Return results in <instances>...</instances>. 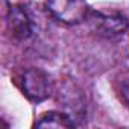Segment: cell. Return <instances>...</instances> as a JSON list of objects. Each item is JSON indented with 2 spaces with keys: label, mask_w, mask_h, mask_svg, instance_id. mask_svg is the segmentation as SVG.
Returning <instances> with one entry per match:
<instances>
[{
  "label": "cell",
  "mask_w": 129,
  "mask_h": 129,
  "mask_svg": "<svg viewBox=\"0 0 129 129\" xmlns=\"http://www.w3.org/2000/svg\"><path fill=\"white\" fill-rule=\"evenodd\" d=\"M46 8L55 20L64 24H79L90 12L87 0H46Z\"/></svg>",
  "instance_id": "1"
},
{
  "label": "cell",
  "mask_w": 129,
  "mask_h": 129,
  "mask_svg": "<svg viewBox=\"0 0 129 129\" xmlns=\"http://www.w3.org/2000/svg\"><path fill=\"white\" fill-rule=\"evenodd\" d=\"M90 27L100 37L105 38H115L123 35L127 27L129 21L124 15L118 12H100V11H90L87 17Z\"/></svg>",
  "instance_id": "2"
},
{
  "label": "cell",
  "mask_w": 129,
  "mask_h": 129,
  "mask_svg": "<svg viewBox=\"0 0 129 129\" xmlns=\"http://www.w3.org/2000/svg\"><path fill=\"white\" fill-rule=\"evenodd\" d=\"M23 91L32 102H43L50 96L49 76L40 69H29L23 75Z\"/></svg>",
  "instance_id": "3"
},
{
  "label": "cell",
  "mask_w": 129,
  "mask_h": 129,
  "mask_svg": "<svg viewBox=\"0 0 129 129\" xmlns=\"http://www.w3.org/2000/svg\"><path fill=\"white\" fill-rule=\"evenodd\" d=\"M8 24L11 29V34L15 40H27L32 34V21L27 15V12L18 6L14 5L8 11Z\"/></svg>",
  "instance_id": "4"
},
{
  "label": "cell",
  "mask_w": 129,
  "mask_h": 129,
  "mask_svg": "<svg viewBox=\"0 0 129 129\" xmlns=\"http://www.w3.org/2000/svg\"><path fill=\"white\" fill-rule=\"evenodd\" d=\"M35 126L37 127H75L76 123L73 121V117H70L66 112L49 111L40 117Z\"/></svg>",
  "instance_id": "5"
},
{
  "label": "cell",
  "mask_w": 129,
  "mask_h": 129,
  "mask_svg": "<svg viewBox=\"0 0 129 129\" xmlns=\"http://www.w3.org/2000/svg\"><path fill=\"white\" fill-rule=\"evenodd\" d=\"M117 93L120 100L129 108V70L123 72L117 78Z\"/></svg>",
  "instance_id": "6"
}]
</instances>
